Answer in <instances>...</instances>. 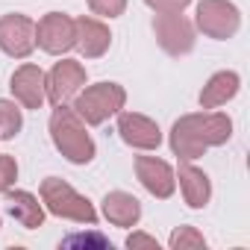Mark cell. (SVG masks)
Here are the masks:
<instances>
[{"label": "cell", "mask_w": 250, "mask_h": 250, "mask_svg": "<svg viewBox=\"0 0 250 250\" xmlns=\"http://www.w3.org/2000/svg\"><path fill=\"white\" fill-rule=\"evenodd\" d=\"M145 3H147L156 15H168V12H183L191 0H145Z\"/></svg>", "instance_id": "cell-22"}, {"label": "cell", "mask_w": 250, "mask_h": 250, "mask_svg": "<svg viewBox=\"0 0 250 250\" xmlns=\"http://www.w3.org/2000/svg\"><path fill=\"white\" fill-rule=\"evenodd\" d=\"M74 33H77L74 47H77L85 59H100V56L109 50V44H112L109 27H106L103 21H97V18H88V15H83V18L74 21Z\"/></svg>", "instance_id": "cell-13"}, {"label": "cell", "mask_w": 250, "mask_h": 250, "mask_svg": "<svg viewBox=\"0 0 250 250\" xmlns=\"http://www.w3.org/2000/svg\"><path fill=\"white\" fill-rule=\"evenodd\" d=\"M15 180H18V162H15V156L3 153L0 156V194L9 191Z\"/></svg>", "instance_id": "cell-21"}, {"label": "cell", "mask_w": 250, "mask_h": 250, "mask_svg": "<svg viewBox=\"0 0 250 250\" xmlns=\"http://www.w3.org/2000/svg\"><path fill=\"white\" fill-rule=\"evenodd\" d=\"M171 247L174 250H186V247H206V238L194 229V227H180L171 232Z\"/></svg>", "instance_id": "cell-19"}, {"label": "cell", "mask_w": 250, "mask_h": 250, "mask_svg": "<svg viewBox=\"0 0 250 250\" xmlns=\"http://www.w3.org/2000/svg\"><path fill=\"white\" fill-rule=\"evenodd\" d=\"M9 88H12L15 100L24 109H42L44 100H47V74L39 65L27 62V65L15 68V74L9 80Z\"/></svg>", "instance_id": "cell-11"}, {"label": "cell", "mask_w": 250, "mask_h": 250, "mask_svg": "<svg viewBox=\"0 0 250 250\" xmlns=\"http://www.w3.org/2000/svg\"><path fill=\"white\" fill-rule=\"evenodd\" d=\"M174 177L180 180V191H183V197H186V203H188L191 209H203V206L209 203V197H212V183H209V177H206L200 168H194L188 159H183Z\"/></svg>", "instance_id": "cell-14"}, {"label": "cell", "mask_w": 250, "mask_h": 250, "mask_svg": "<svg viewBox=\"0 0 250 250\" xmlns=\"http://www.w3.org/2000/svg\"><path fill=\"white\" fill-rule=\"evenodd\" d=\"M65 247H77V244H97V247H112L103 235H97V232H91V235H71V238H65L62 241Z\"/></svg>", "instance_id": "cell-23"}, {"label": "cell", "mask_w": 250, "mask_h": 250, "mask_svg": "<svg viewBox=\"0 0 250 250\" xmlns=\"http://www.w3.org/2000/svg\"><path fill=\"white\" fill-rule=\"evenodd\" d=\"M238 85H241V80H238L235 71H218V74H212L209 83H206L203 91H200V106H203V109H218V106H224L227 100H232V97L238 94Z\"/></svg>", "instance_id": "cell-17"}, {"label": "cell", "mask_w": 250, "mask_h": 250, "mask_svg": "<svg viewBox=\"0 0 250 250\" xmlns=\"http://www.w3.org/2000/svg\"><path fill=\"white\" fill-rule=\"evenodd\" d=\"M88 9L100 18H118L127 9V0H88Z\"/></svg>", "instance_id": "cell-20"}, {"label": "cell", "mask_w": 250, "mask_h": 250, "mask_svg": "<svg viewBox=\"0 0 250 250\" xmlns=\"http://www.w3.org/2000/svg\"><path fill=\"white\" fill-rule=\"evenodd\" d=\"M232 136V121L224 112H194L183 115L171 127V150L180 159H197L209 147L227 145Z\"/></svg>", "instance_id": "cell-1"}, {"label": "cell", "mask_w": 250, "mask_h": 250, "mask_svg": "<svg viewBox=\"0 0 250 250\" xmlns=\"http://www.w3.org/2000/svg\"><path fill=\"white\" fill-rule=\"evenodd\" d=\"M50 139H53L56 150L74 165H88L94 159V142L85 130V121L68 103L56 106L50 115Z\"/></svg>", "instance_id": "cell-2"}, {"label": "cell", "mask_w": 250, "mask_h": 250, "mask_svg": "<svg viewBox=\"0 0 250 250\" xmlns=\"http://www.w3.org/2000/svg\"><path fill=\"white\" fill-rule=\"evenodd\" d=\"M197 30L209 39H232L241 27V12L229 0H200L197 3Z\"/></svg>", "instance_id": "cell-5"}, {"label": "cell", "mask_w": 250, "mask_h": 250, "mask_svg": "<svg viewBox=\"0 0 250 250\" xmlns=\"http://www.w3.org/2000/svg\"><path fill=\"white\" fill-rule=\"evenodd\" d=\"M77 33H74V18H68L65 12H47L39 24H36V44L50 53V56H62L74 47Z\"/></svg>", "instance_id": "cell-8"}, {"label": "cell", "mask_w": 250, "mask_h": 250, "mask_svg": "<svg viewBox=\"0 0 250 250\" xmlns=\"http://www.w3.org/2000/svg\"><path fill=\"white\" fill-rule=\"evenodd\" d=\"M71 103H74L71 109L85 124L100 127V124H106L112 115H118L124 109L127 91H124V85H118V83H94V85H83V91Z\"/></svg>", "instance_id": "cell-3"}, {"label": "cell", "mask_w": 250, "mask_h": 250, "mask_svg": "<svg viewBox=\"0 0 250 250\" xmlns=\"http://www.w3.org/2000/svg\"><path fill=\"white\" fill-rule=\"evenodd\" d=\"M127 247H153V250H159V241L153 238V235H147V232H133V235H127Z\"/></svg>", "instance_id": "cell-24"}, {"label": "cell", "mask_w": 250, "mask_h": 250, "mask_svg": "<svg viewBox=\"0 0 250 250\" xmlns=\"http://www.w3.org/2000/svg\"><path fill=\"white\" fill-rule=\"evenodd\" d=\"M136 177L159 200H168L174 194V188H177L174 168L165 159H156V156H136Z\"/></svg>", "instance_id": "cell-12"}, {"label": "cell", "mask_w": 250, "mask_h": 250, "mask_svg": "<svg viewBox=\"0 0 250 250\" xmlns=\"http://www.w3.org/2000/svg\"><path fill=\"white\" fill-rule=\"evenodd\" d=\"M103 215L115 227H136L142 218V203L127 191H109L103 197Z\"/></svg>", "instance_id": "cell-15"}, {"label": "cell", "mask_w": 250, "mask_h": 250, "mask_svg": "<svg viewBox=\"0 0 250 250\" xmlns=\"http://www.w3.org/2000/svg\"><path fill=\"white\" fill-rule=\"evenodd\" d=\"M153 33L156 42L165 53L171 56H186L194 50V24L183 12H168L153 18Z\"/></svg>", "instance_id": "cell-6"}, {"label": "cell", "mask_w": 250, "mask_h": 250, "mask_svg": "<svg viewBox=\"0 0 250 250\" xmlns=\"http://www.w3.org/2000/svg\"><path fill=\"white\" fill-rule=\"evenodd\" d=\"M83 85H85V68L74 59H62L47 74V100L53 106H65L83 91Z\"/></svg>", "instance_id": "cell-9"}, {"label": "cell", "mask_w": 250, "mask_h": 250, "mask_svg": "<svg viewBox=\"0 0 250 250\" xmlns=\"http://www.w3.org/2000/svg\"><path fill=\"white\" fill-rule=\"evenodd\" d=\"M24 127V115L18 103L12 100H0V139H15Z\"/></svg>", "instance_id": "cell-18"}, {"label": "cell", "mask_w": 250, "mask_h": 250, "mask_svg": "<svg viewBox=\"0 0 250 250\" xmlns=\"http://www.w3.org/2000/svg\"><path fill=\"white\" fill-rule=\"evenodd\" d=\"M118 133L124 145H130L136 150H156L162 145L159 124L139 112H118Z\"/></svg>", "instance_id": "cell-10"}, {"label": "cell", "mask_w": 250, "mask_h": 250, "mask_svg": "<svg viewBox=\"0 0 250 250\" xmlns=\"http://www.w3.org/2000/svg\"><path fill=\"white\" fill-rule=\"evenodd\" d=\"M6 194V212L24 227V229H36L44 224V206L39 203V197H33L30 191H3Z\"/></svg>", "instance_id": "cell-16"}, {"label": "cell", "mask_w": 250, "mask_h": 250, "mask_svg": "<svg viewBox=\"0 0 250 250\" xmlns=\"http://www.w3.org/2000/svg\"><path fill=\"white\" fill-rule=\"evenodd\" d=\"M42 203L47 206V212H53L59 218H68V221H77V224H88V227L97 224V209L91 206V200L83 197L77 188H71L59 177H47L42 183Z\"/></svg>", "instance_id": "cell-4"}, {"label": "cell", "mask_w": 250, "mask_h": 250, "mask_svg": "<svg viewBox=\"0 0 250 250\" xmlns=\"http://www.w3.org/2000/svg\"><path fill=\"white\" fill-rule=\"evenodd\" d=\"M0 50L12 59H27L36 50V21L21 12L0 18Z\"/></svg>", "instance_id": "cell-7"}]
</instances>
